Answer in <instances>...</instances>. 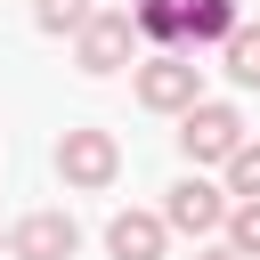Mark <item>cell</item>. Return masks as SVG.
Here are the masks:
<instances>
[{
    "label": "cell",
    "mask_w": 260,
    "mask_h": 260,
    "mask_svg": "<svg viewBox=\"0 0 260 260\" xmlns=\"http://www.w3.org/2000/svg\"><path fill=\"white\" fill-rule=\"evenodd\" d=\"M138 106H146V114H187V106H203V65H195V49H154V57L138 65Z\"/></svg>",
    "instance_id": "cell-1"
},
{
    "label": "cell",
    "mask_w": 260,
    "mask_h": 260,
    "mask_svg": "<svg viewBox=\"0 0 260 260\" xmlns=\"http://www.w3.org/2000/svg\"><path fill=\"white\" fill-rule=\"evenodd\" d=\"M57 179H65V187H81V195L114 187V179H122V146H114V130L73 122V130L57 138Z\"/></svg>",
    "instance_id": "cell-2"
},
{
    "label": "cell",
    "mask_w": 260,
    "mask_h": 260,
    "mask_svg": "<svg viewBox=\"0 0 260 260\" xmlns=\"http://www.w3.org/2000/svg\"><path fill=\"white\" fill-rule=\"evenodd\" d=\"M236 146H244V114H236V106L203 98V106H187V114H179V154H187L195 171H203V162H219V171H228V154H236Z\"/></svg>",
    "instance_id": "cell-3"
},
{
    "label": "cell",
    "mask_w": 260,
    "mask_h": 260,
    "mask_svg": "<svg viewBox=\"0 0 260 260\" xmlns=\"http://www.w3.org/2000/svg\"><path fill=\"white\" fill-rule=\"evenodd\" d=\"M130 49H138V16H130V8H98V16L73 32V65H81V73H98V81H106V73H122V65H130Z\"/></svg>",
    "instance_id": "cell-4"
},
{
    "label": "cell",
    "mask_w": 260,
    "mask_h": 260,
    "mask_svg": "<svg viewBox=\"0 0 260 260\" xmlns=\"http://www.w3.org/2000/svg\"><path fill=\"white\" fill-rule=\"evenodd\" d=\"M228 211H236V195H228V187H211L203 171H187V179L162 195L171 236H219V228H228Z\"/></svg>",
    "instance_id": "cell-5"
},
{
    "label": "cell",
    "mask_w": 260,
    "mask_h": 260,
    "mask_svg": "<svg viewBox=\"0 0 260 260\" xmlns=\"http://www.w3.org/2000/svg\"><path fill=\"white\" fill-rule=\"evenodd\" d=\"M8 244H16V260H73L81 228H73V211H32V219L8 228Z\"/></svg>",
    "instance_id": "cell-6"
},
{
    "label": "cell",
    "mask_w": 260,
    "mask_h": 260,
    "mask_svg": "<svg viewBox=\"0 0 260 260\" xmlns=\"http://www.w3.org/2000/svg\"><path fill=\"white\" fill-rule=\"evenodd\" d=\"M162 244H171V219L162 211H114L106 219V252L114 260H162Z\"/></svg>",
    "instance_id": "cell-7"
},
{
    "label": "cell",
    "mask_w": 260,
    "mask_h": 260,
    "mask_svg": "<svg viewBox=\"0 0 260 260\" xmlns=\"http://www.w3.org/2000/svg\"><path fill=\"white\" fill-rule=\"evenodd\" d=\"M236 32H244L236 0H187V49H228Z\"/></svg>",
    "instance_id": "cell-8"
},
{
    "label": "cell",
    "mask_w": 260,
    "mask_h": 260,
    "mask_svg": "<svg viewBox=\"0 0 260 260\" xmlns=\"http://www.w3.org/2000/svg\"><path fill=\"white\" fill-rule=\"evenodd\" d=\"M138 41H162V49H187V0H138Z\"/></svg>",
    "instance_id": "cell-9"
},
{
    "label": "cell",
    "mask_w": 260,
    "mask_h": 260,
    "mask_svg": "<svg viewBox=\"0 0 260 260\" xmlns=\"http://www.w3.org/2000/svg\"><path fill=\"white\" fill-rule=\"evenodd\" d=\"M219 57H228V81H236V89H260V24H244Z\"/></svg>",
    "instance_id": "cell-10"
},
{
    "label": "cell",
    "mask_w": 260,
    "mask_h": 260,
    "mask_svg": "<svg viewBox=\"0 0 260 260\" xmlns=\"http://www.w3.org/2000/svg\"><path fill=\"white\" fill-rule=\"evenodd\" d=\"M98 16V0H32V24L41 32H81Z\"/></svg>",
    "instance_id": "cell-11"
},
{
    "label": "cell",
    "mask_w": 260,
    "mask_h": 260,
    "mask_svg": "<svg viewBox=\"0 0 260 260\" xmlns=\"http://www.w3.org/2000/svg\"><path fill=\"white\" fill-rule=\"evenodd\" d=\"M228 195H236V203H260V146H252V138L228 154Z\"/></svg>",
    "instance_id": "cell-12"
},
{
    "label": "cell",
    "mask_w": 260,
    "mask_h": 260,
    "mask_svg": "<svg viewBox=\"0 0 260 260\" xmlns=\"http://www.w3.org/2000/svg\"><path fill=\"white\" fill-rule=\"evenodd\" d=\"M228 244H236L244 260H260V203H236V211H228Z\"/></svg>",
    "instance_id": "cell-13"
},
{
    "label": "cell",
    "mask_w": 260,
    "mask_h": 260,
    "mask_svg": "<svg viewBox=\"0 0 260 260\" xmlns=\"http://www.w3.org/2000/svg\"><path fill=\"white\" fill-rule=\"evenodd\" d=\"M195 260H244V252H236V244H211V252H195Z\"/></svg>",
    "instance_id": "cell-14"
},
{
    "label": "cell",
    "mask_w": 260,
    "mask_h": 260,
    "mask_svg": "<svg viewBox=\"0 0 260 260\" xmlns=\"http://www.w3.org/2000/svg\"><path fill=\"white\" fill-rule=\"evenodd\" d=\"M0 252H16V244H8V236H0Z\"/></svg>",
    "instance_id": "cell-15"
}]
</instances>
